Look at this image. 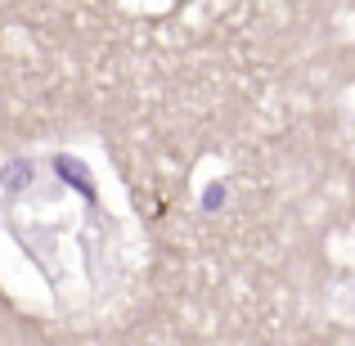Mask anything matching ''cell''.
Masks as SVG:
<instances>
[{
    "label": "cell",
    "instance_id": "cell-1",
    "mask_svg": "<svg viewBox=\"0 0 355 346\" xmlns=\"http://www.w3.org/2000/svg\"><path fill=\"white\" fill-rule=\"evenodd\" d=\"M27 175H32V162H23V157H18V162H9L5 171H0V184L14 193V189H23V184H27Z\"/></svg>",
    "mask_w": 355,
    "mask_h": 346
}]
</instances>
